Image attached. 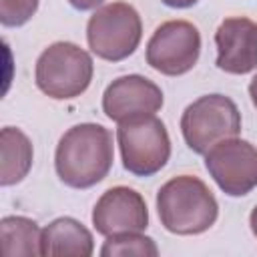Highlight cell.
<instances>
[{
    "instance_id": "obj_4",
    "label": "cell",
    "mask_w": 257,
    "mask_h": 257,
    "mask_svg": "<svg viewBox=\"0 0 257 257\" xmlns=\"http://www.w3.org/2000/svg\"><path fill=\"white\" fill-rule=\"evenodd\" d=\"M116 143L124 171L135 177H153L171 159L169 131L157 114H139L118 122Z\"/></svg>"
},
{
    "instance_id": "obj_11",
    "label": "cell",
    "mask_w": 257,
    "mask_h": 257,
    "mask_svg": "<svg viewBox=\"0 0 257 257\" xmlns=\"http://www.w3.org/2000/svg\"><path fill=\"white\" fill-rule=\"evenodd\" d=\"M215 64L227 74H249L257 68V22L229 16L215 30Z\"/></svg>"
},
{
    "instance_id": "obj_7",
    "label": "cell",
    "mask_w": 257,
    "mask_h": 257,
    "mask_svg": "<svg viewBox=\"0 0 257 257\" xmlns=\"http://www.w3.org/2000/svg\"><path fill=\"white\" fill-rule=\"evenodd\" d=\"M201 56V32L189 20H167L147 42V64L165 74L181 76L195 68Z\"/></svg>"
},
{
    "instance_id": "obj_6",
    "label": "cell",
    "mask_w": 257,
    "mask_h": 257,
    "mask_svg": "<svg viewBox=\"0 0 257 257\" xmlns=\"http://www.w3.org/2000/svg\"><path fill=\"white\" fill-rule=\"evenodd\" d=\"M239 133L241 112L233 98L219 92L199 96L181 114V135L197 155H205L217 143L239 137Z\"/></svg>"
},
{
    "instance_id": "obj_2",
    "label": "cell",
    "mask_w": 257,
    "mask_h": 257,
    "mask_svg": "<svg viewBox=\"0 0 257 257\" xmlns=\"http://www.w3.org/2000/svg\"><path fill=\"white\" fill-rule=\"evenodd\" d=\"M157 213L161 225L173 235H201L219 217V203L211 189L193 175L169 179L157 191Z\"/></svg>"
},
{
    "instance_id": "obj_13",
    "label": "cell",
    "mask_w": 257,
    "mask_h": 257,
    "mask_svg": "<svg viewBox=\"0 0 257 257\" xmlns=\"http://www.w3.org/2000/svg\"><path fill=\"white\" fill-rule=\"evenodd\" d=\"M34 161L32 141L18 126L0 131V185L12 187L24 181Z\"/></svg>"
},
{
    "instance_id": "obj_8",
    "label": "cell",
    "mask_w": 257,
    "mask_h": 257,
    "mask_svg": "<svg viewBox=\"0 0 257 257\" xmlns=\"http://www.w3.org/2000/svg\"><path fill=\"white\" fill-rule=\"evenodd\" d=\"M205 169L229 197H245L257 187V147L233 137L205 153Z\"/></svg>"
},
{
    "instance_id": "obj_9",
    "label": "cell",
    "mask_w": 257,
    "mask_h": 257,
    "mask_svg": "<svg viewBox=\"0 0 257 257\" xmlns=\"http://www.w3.org/2000/svg\"><path fill=\"white\" fill-rule=\"evenodd\" d=\"M92 225L98 235H118L145 231L149 227V209L145 197L124 185L106 189L92 207Z\"/></svg>"
},
{
    "instance_id": "obj_1",
    "label": "cell",
    "mask_w": 257,
    "mask_h": 257,
    "mask_svg": "<svg viewBox=\"0 0 257 257\" xmlns=\"http://www.w3.org/2000/svg\"><path fill=\"white\" fill-rule=\"evenodd\" d=\"M114 161L112 133L98 122L70 126L54 151L58 179L72 189H90L106 179Z\"/></svg>"
},
{
    "instance_id": "obj_3",
    "label": "cell",
    "mask_w": 257,
    "mask_h": 257,
    "mask_svg": "<svg viewBox=\"0 0 257 257\" xmlns=\"http://www.w3.org/2000/svg\"><path fill=\"white\" fill-rule=\"evenodd\" d=\"M92 74V56L68 40H58L46 46L34 66V82L38 90L54 100L80 96L90 86Z\"/></svg>"
},
{
    "instance_id": "obj_12",
    "label": "cell",
    "mask_w": 257,
    "mask_h": 257,
    "mask_svg": "<svg viewBox=\"0 0 257 257\" xmlns=\"http://www.w3.org/2000/svg\"><path fill=\"white\" fill-rule=\"evenodd\" d=\"M42 257H90L92 233L74 217H58L42 229Z\"/></svg>"
},
{
    "instance_id": "obj_17",
    "label": "cell",
    "mask_w": 257,
    "mask_h": 257,
    "mask_svg": "<svg viewBox=\"0 0 257 257\" xmlns=\"http://www.w3.org/2000/svg\"><path fill=\"white\" fill-rule=\"evenodd\" d=\"M102 2L104 0H68V4L74 10H80V12H84V10H96L98 6H102Z\"/></svg>"
},
{
    "instance_id": "obj_15",
    "label": "cell",
    "mask_w": 257,
    "mask_h": 257,
    "mask_svg": "<svg viewBox=\"0 0 257 257\" xmlns=\"http://www.w3.org/2000/svg\"><path fill=\"white\" fill-rule=\"evenodd\" d=\"M100 255L102 257H157L159 247L151 237L143 235V231H131V233L108 235L100 247Z\"/></svg>"
},
{
    "instance_id": "obj_20",
    "label": "cell",
    "mask_w": 257,
    "mask_h": 257,
    "mask_svg": "<svg viewBox=\"0 0 257 257\" xmlns=\"http://www.w3.org/2000/svg\"><path fill=\"white\" fill-rule=\"evenodd\" d=\"M249 227H251V233L257 237V205L253 207V211L249 215Z\"/></svg>"
},
{
    "instance_id": "obj_19",
    "label": "cell",
    "mask_w": 257,
    "mask_h": 257,
    "mask_svg": "<svg viewBox=\"0 0 257 257\" xmlns=\"http://www.w3.org/2000/svg\"><path fill=\"white\" fill-rule=\"evenodd\" d=\"M249 96H251L253 106L257 108V72L253 74V78H251V82H249Z\"/></svg>"
},
{
    "instance_id": "obj_14",
    "label": "cell",
    "mask_w": 257,
    "mask_h": 257,
    "mask_svg": "<svg viewBox=\"0 0 257 257\" xmlns=\"http://www.w3.org/2000/svg\"><path fill=\"white\" fill-rule=\"evenodd\" d=\"M0 239H2V253L6 257L18 255H42V229L38 223L24 215H6L0 221Z\"/></svg>"
},
{
    "instance_id": "obj_16",
    "label": "cell",
    "mask_w": 257,
    "mask_h": 257,
    "mask_svg": "<svg viewBox=\"0 0 257 257\" xmlns=\"http://www.w3.org/2000/svg\"><path fill=\"white\" fill-rule=\"evenodd\" d=\"M40 0H0V22L8 28L26 24L38 10Z\"/></svg>"
},
{
    "instance_id": "obj_10",
    "label": "cell",
    "mask_w": 257,
    "mask_h": 257,
    "mask_svg": "<svg viewBox=\"0 0 257 257\" xmlns=\"http://www.w3.org/2000/svg\"><path fill=\"white\" fill-rule=\"evenodd\" d=\"M163 104L161 86L143 74L118 76L102 92V112L116 124L139 114H155Z\"/></svg>"
},
{
    "instance_id": "obj_18",
    "label": "cell",
    "mask_w": 257,
    "mask_h": 257,
    "mask_svg": "<svg viewBox=\"0 0 257 257\" xmlns=\"http://www.w3.org/2000/svg\"><path fill=\"white\" fill-rule=\"evenodd\" d=\"M165 6H169V8H191V6H195L199 0H161Z\"/></svg>"
},
{
    "instance_id": "obj_5",
    "label": "cell",
    "mask_w": 257,
    "mask_h": 257,
    "mask_svg": "<svg viewBox=\"0 0 257 257\" xmlns=\"http://www.w3.org/2000/svg\"><path fill=\"white\" fill-rule=\"evenodd\" d=\"M141 38V14L126 2L102 4L86 22V42L90 52L108 62H120L135 54Z\"/></svg>"
}]
</instances>
